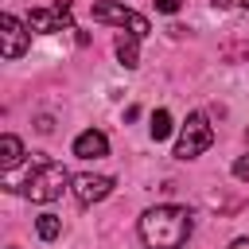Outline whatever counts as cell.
<instances>
[{
	"label": "cell",
	"mask_w": 249,
	"mask_h": 249,
	"mask_svg": "<svg viewBox=\"0 0 249 249\" xmlns=\"http://www.w3.org/2000/svg\"><path fill=\"white\" fill-rule=\"evenodd\" d=\"M195 222L187 206H152L140 218V237L148 249H179L191 237Z\"/></svg>",
	"instance_id": "6da1fadb"
},
{
	"label": "cell",
	"mask_w": 249,
	"mask_h": 249,
	"mask_svg": "<svg viewBox=\"0 0 249 249\" xmlns=\"http://www.w3.org/2000/svg\"><path fill=\"white\" fill-rule=\"evenodd\" d=\"M66 183H74V179L66 175V167L54 163V160H47V156H39L35 167H31L23 179H4L8 191H23L31 202H54V198L66 191Z\"/></svg>",
	"instance_id": "7a4b0ae2"
},
{
	"label": "cell",
	"mask_w": 249,
	"mask_h": 249,
	"mask_svg": "<svg viewBox=\"0 0 249 249\" xmlns=\"http://www.w3.org/2000/svg\"><path fill=\"white\" fill-rule=\"evenodd\" d=\"M89 16L97 19V23H113V27H128V35H148L152 27H148V19L140 16V12H132V8H124V4H113V0H97L93 8H89Z\"/></svg>",
	"instance_id": "3957f363"
},
{
	"label": "cell",
	"mask_w": 249,
	"mask_h": 249,
	"mask_svg": "<svg viewBox=\"0 0 249 249\" xmlns=\"http://www.w3.org/2000/svg\"><path fill=\"white\" fill-rule=\"evenodd\" d=\"M210 144H214V128L206 124V117H202V113H191V117H187V124H183V132H179L175 156H179V160H195V156H202Z\"/></svg>",
	"instance_id": "277c9868"
},
{
	"label": "cell",
	"mask_w": 249,
	"mask_h": 249,
	"mask_svg": "<svg viewBox=\"0 0 249 249\" xmlns=\"http://www.w3.org/2000/svg\"><path fill=\"white\" fill-rule=\"evenodd\" d=\"M27 27L31 31H62V27H70V4L66 0H58L54 8H31V16H27Z\"/></svg>",
	"instance_id": "5b68a950"
},
{
	"label": "cell",
	"mask_w": 249,
	"mask_h": 249,
	"mask_svg": "<svg viewBox=\"0 0 249 249\" xmlns=\"http://www.w3.org/2000/svg\"><path fill=\"white\" fill-rule=\"evenodd\" d=\"M113 195V179L109 175H74V198L82 202V206H89V202H101V198H109Z\"/></svg>",
	"instance_id": "8992f818"
},
{
	"label": "cell",
	"mask_w": 249,
	"mask_h": 249,
	"mask_svg": "<svg viewBox=\"0 0 249 249\" xmlns=\"http://www.w3.org/2000/svg\"><path fill=\"white\" fill-rule=\"evenodd\" d=\"M0 35H4V58H19L27 51V31L16 16H4L0 19Z\"/></svg>",
	"instance_id": "52a82bcc"
},
{
	"label": "cell",
	"mask_w": 249,
	"mask_h": 249,
	"mask_svg": "<svg viewBox=\"0 0 249 249\" xmlns=\"http://www.w3.org/2000/svg\"><path fill=\"white\" fill-rule=\"evenodd\" d=\"M109 152V140H105V132H97V128H89V132H82L78 140H74V156H82V160H101Z\"/></svg>",
	"instance_id": "ba28073f"
},
{
	"label": "cell",
	"mask_w": 249,
	"mask_h": 249,
	"mask_svg": "<svg viewBox=\"0 0 249 249\" xmlns=\"http://www.w3.org/2000/svg\"><path fill=\"white\" fill-rule=\"evenodd\" d=\"M19 160H23V144H19V136L4 132V140H0V167H4V171H12Z\"/></svg>",
	"instance_id": "9c48e42d"
},
{
	"label": "cell",
	"mask_w": 249,
	"mask_h": 249,
	"mask_svg": "<svg viewBox=\"0 0 249 249\" xmlns=\"http://www.w3.org/2000/svg\"><path fill=\"white\" fill-rule=\"evenodd\" d=\"M136 39H140V35H128V39L121 35V39H117V58H121L128 70H132V66H140V58H136Z\"/></svg>",
	"instance_id": "30bf717a"
},
{
	"label": "cell",
	"mask_w": 249,
	"mask_h": 249,
	"mask_svg": "<svg viewBox=\"0 0 249 249\" xmlns=\"http://www.w3.org/2000/svg\"><path fill=\"white\" fill-rule=\"evenodd\" d=\"M35 230H39V237H43V241H54V237L62 233V222H58V214H39Z\"/></svg>",
	"instance_id": "8fae6325"
},
{
	"label": "cell",
	"mask_w": 249,
	"mask_h": 249,
	"mask_svg": "<svg viewBox=\"0 0 249 249\" xmlns=\"http://www.w3.org/2000/svg\"><path fill=\"white\" fill-rule=\"evenodd\" d=\"M167 132H171V113L167 109H156L152 113V140H163Z\"/></svg>",
	"instance_id": "7c38bea8"
},
{
	"label": "cell",
	"mask_w": 249,
	"mask_h": 249,
	"mask_svg": "<svg viewBox=\"0 0 249 249\" xmlns=\"http://www.w3.org/2000/svg\"><path fill=\"white\" fill-rule=\"evenodd\" d=\"M233 175H237L241 183H249V156H237V160H233Z\"/></svg>",
	"instance_id": "4fadbf2b"
},
{
	"label": "cell",
	"mask_w": 249,
	"mask_h": 249,
	"mask_svg": "<svg viewBox=\"0 0 249 249\" xmlns=\"http://www.w3.org/2000/svg\"><path fill=\"white\" fill-rule=\"evenodd\" d=\"M156 8H160V12H167V16H171V12H179V0H156Z\"/></svg>",
	"instance_id": "5bb4252c"
},
{
	"label": "cell",
	"mask_w": 249,
	"mask_h": 249,
	"mask_svg": "<svg viewBox=\"0 0 249 249\" xmlns=\"http://www.w3.org/2000/svg\"><path fill=\"white\" fill-rule=\"evenodd\" d=\"M35 128H39V132H51V128H54V121H51V117H39V121H35Z\"/></svg>",
	"instance_id": "9a60e30c"
},
{
	"label": "cell",
	"mask_w": 249,
	"mask_h": 249,
	"mask_svg": "<svg viewBox=\"0 0 249 249\" xmlns=\"http://www.w3.org/2000/svg\"><path fill=\"white\" fill-rule=\"evenodd\" d=\"M230 249H249V237H237V241H233Z\"/></svg>",
	"instance_id": "2e32d148"
},
{
	"label": "cell",
	"mask_w": 249,
	"mask_h": 249,
	"mask_svg": "<svg viewBox=\"0 0 249 249\" xmlns=\"http://www.w3.org/2000/svg\"><path fill=\"white\" fill-rule=\"evenodd\" d=\"M226 4H233V8H249V0H226Z\"/></svg>",
	"instance_id": "e0dca14e"
},
{
	"label": "cell",
	"mask_w": 249,
	"mask_h": 249,
	"mask_svg": "<svg viewBox=\"0 0 249 249\" xmlns=\"http://www.w3.org/2000/svg\"><path fill=\"white\" fill-rule=\"evenodd\" d=\"M245 140H249V132H245Z\"/></svg>",
	"instance_id": "ac0fdd59"
}]
</instances>
